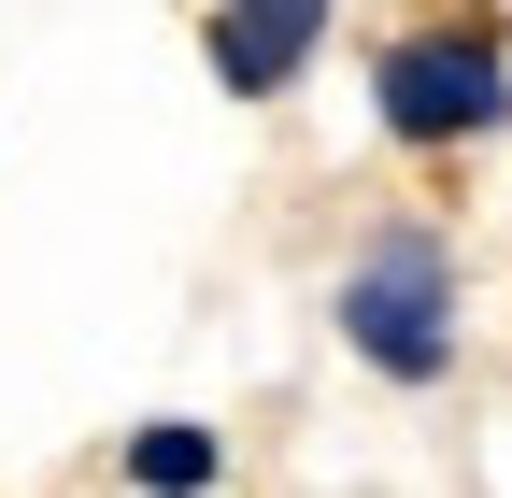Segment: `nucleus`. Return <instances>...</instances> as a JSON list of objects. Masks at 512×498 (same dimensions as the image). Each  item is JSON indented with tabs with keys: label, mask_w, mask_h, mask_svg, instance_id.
<instances>
[{
	"label": "nucleus",
	"mask_w": 512,
	"mask_h": 498,
	"mask_svg": "<svg viewBox=\"0 0 512 498\" xmlns=\"http://www.w3.org/2000/svg\"><path fill=\"white\" fill-rule=\"evenodd\" d=\"M342 342L384 370V385H441V370H456V242L441 228H370L356 257H342Z\"/></svg>",
	"instance_id": "nucleus-1"
},
{
	"label": "nucleus",
	"mask_w": 512,
	"mask_h": 498,
	"mask_svg": "<svg viewBox=\"0 0 512 498\" xmlns=\"http://www.w3.org/2000/svg\"><path fill=\"white\" fill-rule=\"evenodd\" d=\"M370 114L399 143H484L512 129V43L484 15H441V29H399L370 57Z\"/></svg>",
	"instance_id": "nucleus-2"
},
{
	"label": "nucleus",
	"mask_w": 512,
	"mask_h": 498,
	"mask_svg": "<svg viewBox=\"0 0 512 498\" xmlns=\"http://www.w3.org/2000/svg\"><path fill=\"white\" fill-rule=\"evenodd\" d=\"M200 43H214L228 100H285L328 57V0H200Z\"/></svg>",
	"instance_id": "nucleus-3"
},
{
	"label": "nucleus",
	"mask_w": 512,
	"mask_h": 498,
	"mask_svg": "<svg viewBox=\"0 0 512 498\" xmlns=\"http://www.w3.org/2000/svg\"><path fill=\"white\" fill-rule=\"evenodd\" d=\"M214 470H228V442H214V427H185V413L128 427V484H143V498H214Z\"/></svg>",
	"instance_id": "nucleus-4"
}]
</instances>
